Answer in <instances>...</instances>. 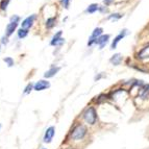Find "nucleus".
<instances>
[{
	"mask_svg": "<svg viewBox=\"0 0 149 149\" xmlns=\"http://www.w3.org/2000/svg\"><path fill=\"white\" fill-rule=\"evenodd\" d=\"M84 119L86 120L87 123L93 125L96 123L97 121V113L96 109H94L93 107H90L86 109V112L84 113Z\"/></svg>",
	"mask_w": 149,
	"mask_h": 149,
	"instance_id": "1",
	"label": "nucleus"
},
{
	"mask_svg": "<svg viewBox=\"0 0 149 149\" xmlns=\"http://www.w3.org/2000/svg\"><path fill=\"white\" fill-rule=\"evenodd\" d=\"M86 134H87V128L84 125H77L71 132V138L75 141H79L85 138Z\"/></svg>",
	"mask_w": 149,
	"mask_h": 149,
	"instance_id": "2",
	"label": "nucleus"
},
{
	"mask_svg": "<svg viewBox=\"0 0 149 149\" xmlns=\"http://www.w3.org/2000/svg\"><path fill=\"white\" fill-rule=\"evenodd\" d=\"M102 28L101 27H97L95 28L94 30H93L92 35H91V37H90L89 39V42H88V46H92L94 43H96L97 39L100 37V36H102Z\"/></svg>",
	"mask_w": 149,
	"mask_h": 149,
	"instance_id": "3",
	"label": "nucleus"
},
{
	"mask_svg": "<svg viewBox=\"0 0 149 149\" xmlns=\"http://www.w3.org/2000/svg\"><path fill=\"white\" fill-rule=\"evenodd\" d=\"M54 134H55V128L53 126H50L49 128H47V130H46L45 136H44V142L45 143H50V142L52 141Z\"/></svg>",
	"mask_w": 149,
	"mask_h": 149,
	"instance_id": "4",
	"label": "nucleus"
},
{
	"mask_svg": "<svg viewBox=\"0 0 149 149\" xmlns=\"http://www.w3.org/2000/svg\"><path fill=\"white\" fill-rule=\"evenodd\" d=\"M126 33H127V30H126V29L121 30V32H120V33L117 36V37L115 38L114 41L112 42V45H111V49H116V47H117L118 43H119L120 41H121L122 39H123V38L125 37V36H126Z\"/></svg>",
	"mask_w": 149,
	"mask_h": 149,
	"instance_id": "5",
	"label": "nucleus"
},
{
	"mask_svg": "<svg viewBox=\"0 0 149 149\" xmlns=\"http://www.w3.org/2000/svg\"><path fill=\"white\" fill-rule=\"evenodd\" d=\"M35 19H36V15H31V16H29V17H27L22 23H21V26H22L21 28H24V29L30 28L32 26V24H33Z\"/></svg>",
	"mask_w": 149,
	"mask_h": 149,
	"instance_id": "6",
	"label": "nucleus"
},
{
	"mask_svg": "<svg viewBox=\"0 0 149 149\" xmlns=\"http://www.w3.org/2000/svg\"><path fill=\"white\" fill-rule=\"evenodd\" d=\"M109 40V35H102L97 39V41H96L95 44L99 45V49H102V48L104 47L105 45L107 44Z\"/></svg>",
	"mask_w": 149,
	"mask_h": 149,
	"instance_id": "7",
	"label": "nucleus"
},
{
	"mask_svg": "<svg viewBox=\"0 0 149 149\" xmlns=\"http://www.w3.org/2000/svg\"><path fill=\"white\" fill-rule=\"evenodd\" d=\"M50 87L49 81H46V80H39V81L33 86L36 91H43V90L47 89V88Z\"/></svg>",
	"mask_w": 149,
	"mask_h": 149,
	"instance_id": "8",
	"label": "nucleus"
},
{
	"mask_svg": "<svg viewBox=\"0 0 149 149\" xmlns=\"http://www.w3.org/2000/svg\"><path fill=\"white\" fill-rule=\"evenodd\" d=\"M64 43V39L62 38V31H58L54 37L52 38V40L50 42V44L52 46H56V45H61Z\"/></svg>",
	"mask_w": 149,
	"mask_h": 149,
	"instance_id": "9",
	"label": "nucleus"
},
{
	"mask_svg": "<svg viewBox=\"0 0 149 149\" xmlns=\"http://www.w3.org/2000/svg\"><path fill=\"white\" fill-rule=\"evenodd\" d=\"M137 57L139 60H144L149 57V44L147 46H145L144 48H142V50L137 54Z\"/></svg>",
	"mask_w": 149,
	"mask_h": 149,
	"instance_id": "10",
	"label": "nucleus"
},
{
	"mask_svg": "<svg viewBox=\"0 0 149 149\" xmlns=\"http://www.w3.org/2000/svg\"><path fill=\"white\" fill-rule=\"evenodd\" d=\"M140 97L142 99H146L149 97V85H144L143 87L140 89V93H139Z\"/></svg>",
	"mask_w": 149,
	"mask_h": 149,
	"instance_id": "11",
	"label": "nucleus"
},
{
	"mask_svg": "<svg viewBox=\"0 0 149 149\" xmlns=\"http://www.w3.org/2000/svg\"><path fill=\"white\" fill-rule=\"evenodd\" d=\"M109 62H111V64L114 65V66H118L122 62V55L120 53H116V54H114L109 58Z\"/></svg>",
	"mask_w": 149,
	"mask_h": 149,
	"instance_id": "12",
	"label": "nucleus"
},
{
	"mask_svg": "<svg viewBox=\"0 0 149 149\" xmlns=\"http://www.w3.org/2000/svg\"><path fill=\"white\" fill-rule=\"evenodd\" d=\"M61 68L60 67H52L51 69H49L48 71H46L44 74V76L46 77V78H50V77L54 76L55 74H56L58 71H60Z\"/></svg>",
	"mask_w": 149,
	"mask_h": 149,
	"instance_id": "13",
	"label": "nucleus"
},
{
	"mask_svg": "<svg viewBox=\"0 0 149 149\" xmlns=\"http://www.w3.org/2000/svg\"><path fill=\"white\" fill-rule=\"evenodd\" d=\"M17 25L18 23H8V26H6V36H10L13 33V32L15 31V29L17 28Z\"/></svg>",
	"mask_w": 149,
	"mask_h": 149,
	"instance_id": "14",
	"label": "nucleus"
},
{
	"mask_svg": "<svg viewBox=\"0 0 149 149\" xmlns=\"http://www.w3.org/2000/svg\"><path fill=\"white\" fill-rule=\"evenodd\" d=\"M98 10H99V5L96 4V3H92V4H90L89 6H88L86 12L89 13V14H94V13L97 12Z\"/></svg>",
	"mask_w": 149,
	"mask_h": 149,
	"instance_id": "15",
	"label": "nucleus"
},
{
	"mask_svg": "<svg viewBox=\"0 0 149 149\" xmlns=\"http://www.w3.org/2000/svg\"><path fill=\"white\" fill-rule=\"evenodd\" d=\"M54 23H55V18H49V19H47V21H46V27L48 28H51L54 26Z\"/></svg>",
	"mask_w": 149,
	"mask_h": 149,
	"instance_id": "16",
	"label": "nucleus"
},
{
	"mask_svg": "<svg viewBox=\"0 0 149 149\" xmlns=\"http://www.w3.org/2000/svg\"><path fill=\"white\" fill-rule=\"evenodd\" d=\"M122 17H123V15H121V14H112L107 17V19L109 20H119Z\"/></svg>",
	"mask_w": 149,
	"mask_h": 149,
	"instance_id": "17",
	"label": "nucleus"
},
{
	"mask_svg": "<svg viewBox=\"0 0 149 149\" xmlns=\"http://www.w3.org/2000/svg\"><path fill=\"white\" fill-rule=\"evenodd\" d=\"M27 33H28V30L27 29L21 28V29L18 31V37L20 38V39H23V38H25L26 36H27Z\"/></svg>",
	"mask_w": 149,
	"mask_h": 149,
	"instance_id": "18",
	"label": "nucleus"
},
{
	"mask_svg": "<svg viewBox=\"0 0 149 149\" xmlns=\"http://www.w3.org/2000/svg\"><path fill=\"white\" fill-rule=\"evenodd\" d=\"M8 3H10V0H1V2H0V10H6Z\"/></svg>",
	"mask_w": 149,
	"mask_h": 149,
	"instance_id": "19",
	"label": "nucleus"
},
{
	"mask_svg": "<svg viewBox=\"0 0 149 149\" xmlns=\"http://www.w3.org/2000/svg\"><path fill=\"white\" fill-rule=\"evenodd\" d=\"M3 61H4V62L8 64V67H12V66H14V60H13L12 57H5Z\"/></svg>",
	"mask_w": 149,
	"mask_h": 149,
	"instance_id": "20",
	"label": "nucleus"
},
{
	"mask_svg": "<svg viewBox=\"0 0 149 149\" xmlns=\"http://www.w3.org/2000/svg\"><path fill=\"white\" fill-rule=\"evenodd\" d=\"M31 89H32V85H31V84H29V85H28L27 87L25 88L24 93H25V94H27V93H29L30 91H31Z\"/></svg>",
	"mask_w": 149,
	"mask_h": 149,
	"instance_id": "21",
	"label": "nucleus"
},
{
	"mask_svg": "<svg viewBox=\"0 0 149 149\" xmlns=\"http://www.w3.org/2000/svg\"><path fill=\"white\" fill-rule=\"evenodd\" d=\"M69 2H70V0H62V3L64 4L65 8H69Z\"/></svg>",
	"mask_w": 149,
	"mask_h": 149,
	"instance_id": "22",
	"label": "nucleus"
},
{
	"mask_svg": "<svg viewBox=\"0 0 149 149\" xmlns=\"http://www.w3.org/2000/svg\"><path fill=\"white\" fill-rule=\"evenodd\" d=\"M18 21H19V17H18V16H14V17L10 18V22L18 23Z\"/></svg>",
	"mask_w": 149,
	"mask_h": 149,
	"instance_id": "23",
	"label": "nucleus"
},
{
	"mask_svg": "<svg viewBox=\"0 0 149 149\" xmlns=\"http://www.w3.org/2000/svg\"><path fill=\"white\" fill-rule=\"evenodd\" d=\"M99 10H100V12H101V13H107V8L104 6V8H99Z\"/></svg>",
	"mask_w": 149,
	"mask_h": 149,
	"instance_id": "24",
	"label": "nucleus"
},
{
	"mask_svg": "<svg viewBox=\"0 0 149 149\" xmlns=\"http://www.w3.org/2000/svg\"><path fill=\"white\" fill-rule=\"evenodd\" d=\"M113 0H104V3L107 5H109V4H111V2H112Z\"/></svg>",
	"mask_w": 149,
	"mask_h": 149,
	"instance_id": "25",
	"label": "nucleus"
},
{
	"mask_svg": "<svg viewBox=\"0 0 149 149\" xmlns=\"http://www.w3.org/2000/svg\"><path fill=\"white\" fill-rule=\"evenodd\" d=\"M2 43H3V44H6V43H8V39H6V38H3Z\"/></svg>",
	"mask_w": 149,
	"mask_h": 149,
	"instance_id": "26",
	"label": "nucleus"
},
{
	"mask_svg": "<svg viewBox=\"0 0 149 149\" xmlns=\"http://www.w3.org/2000/svg\"><path fill=\"white\" fill-rule=\"evenodd\" d=\"M0 128H1V124H0Z\"/></svg>",
	"mask_w": 149,
	"mask_h": 149,
	"instance_id": "27",
	"label": "nucleus"
}]
</instances>
